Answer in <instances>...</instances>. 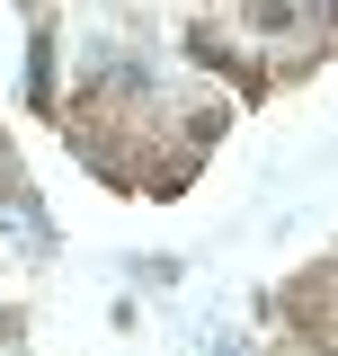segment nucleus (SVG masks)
I'll return each mask as SVG.
<instances>
[{"mask_svg": "<svg viewBox=\"0 0 338 356\" xmlns=\"http://www.w3.org/2000/svg\"><path fill=\"white\" fill-rule=\"evenodd\" d=\"M18 9H27V18H45V9H54V0H18Z\"/></svg>", "mask_w": 338, "mask_h": 356, "instance_id": "obj_1", "label": "nucleus"}]
</instances>
